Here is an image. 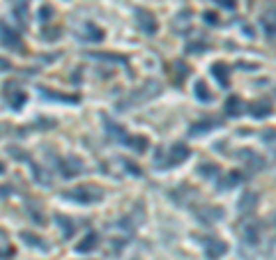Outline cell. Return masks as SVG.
Listing matches in <instances>:
<instances>
[{"label":"cell","instance_id":"d4e9b609","mask_svg":"<svg viewBox=\"0 0 276 260\" xmlns=\"http://www.w3.org/2000/svg\"><path fill=\"white\" fill-rule=\"evenodd\" d=\"M21 237L30 244V247H35V249H41V251H46V244H39V237H35V235H30V233H21Z\"/></svg>","mask_w":276,"mask_h":260},{"label":"cell","instance_id":"83f0119b","mask_svg":"<svg viewBox=\"0 0 276 260\" xmlns=\"http://www.w3.org/2000/svg\"><path fill=\"white\" fill-rule=\"evenodd\" d=\"M39 16H41V21H44V23H48V19L53 16V7H51V5H44L39 9Z\"/></svg>","mask_w":276,"mask_h":260},{"label":"cell","instance_id":"30bf717a","mask_svg":"<svg viewBox=\"0 0 276 260\" xmlns=\"http://www.w3.org/2000/svg\"><path fill=\"white\" fill-rule=\"evenodd\" d=\"M12 12L19 21V26H28V0H12Z\"/></svg>","mask_w":276,"mask_h":260},{"label":"cell","instance_id":"ffe728a7","mask_svg":"<svg viewBox=\"0 0 276 260\" xmlns=\"http://www.w3.org/2000/svg\"><path fill=\"white\" fill-rule=\"evenodd\" d=\"M265 30L270 35H276V7H272V9H267V14H265Z\"/></svg>","mask_w":276,"mask_h":260},{"label":"cell","instance_id":"836d02e7","mask_svg":"<svg viewBox=\"0 0 276 260\" xmlns=\"http://www.w3.org/2000/svg\"><path fill=\"white\" fill-rule=\"evenodd\" d=\"M9 2H12V0H9Z\"/></svg>","mask_w":276,"mask_h":260},{"label":"cell","instance_id":"6da1fadb","mask_svg":"<svg viewBox=\"0 0 276 260\" xmlns=\"http://www.w3.org/2000/svg\"><path fill=\"white\" fill-rule=\"evenodd\" d=\"M62 198L67 200H76V203H81V205H92V203H99L104 198V191L99 187H94V184H83V187H76L72 191H65Z\"/></svg>","mask_w":276,"mask_h":260},{"label":"cell","instance_id":"4316f807","mask_svg":"<svg viewBox=\"0 0 276 260\" xmlns=\"http://www.w3.org/2000/svg\"><path fill=\"white\" fill-rule=\"evenodd\" d=\"M244 235H246V240H249L251 244H258V226H249L244 230Z\"/></svg>","mask_w":276,"mask_h":260},{"label":"cell","instance_id":"44dd1931","mask_svg":"<svg viewBox=\"0 0 276 260\" xmlns=\"http://www.w3.org/2000/svg\"><path fill=\"white\" fill-rule=\"evenodd\" d=\"M127 145L134 147L136 152H145V150H148V138H145V136H134V138H129Z\"/></svg>","mask_w":276,"mask_h":260},{"label":"cell","instance_id":"1f68e13d","mask_svg":"<svg viewBox=\"0 0 276 260\" xmlns=\"http://www.w3.org/2000/svg\"><path fill=\"white\" fill-rule=\"evenodd\" d=\"M7 256H12V249H2L0 251V258H7Z\"/></svg>","mask_w":276,"mask_h":260},{"label":"cell","instance_id":"5bb4252c","mask_svg":"<svg viewBox=\"0 0 276 260\" xmlns=\"http://www.w3.org/2000/svg\"><path fill=\"white\" fill-rule=\"evenodd\" d=\"M194 92H196V97H198L200 101H212V99H214V94L207 90V83H205L202 79H198L194 83Z\"/></svg>","mask_w":276,"mask_h":260},{"label":"cell","instance_id":"8992f818","mask_svg":"<svg viewBox=\"0 0 276 260\" xmlns=\"http://www.w3.org/2000/svg\"><path fill=\"white\" fill-rule=\"evenodd\" d=\"M76 37L81 42H101L104 40V30L94 26L92 21H85V23L76 30Z\"/></svg>","mask_w":276,"mask_h":260},{"label":"cell","instance_id":"7402d4cb","mask_svg":"<svg viewBox=\"0 0 276 260\" xmlns=\"http://www.w3.org/2000/svg\"><path fill=\"white\" fill-rule=\"evenodd\" d=\"M237 182H242V173H237V171H233L230 175H226V180L221 182V189H230L235 187Z\"/></svg>","mask_w":276,"mask_h":260},{"label":"cell","instance_id":"603a6c76","mask_svg":"<svg viewBox=\"0 0 276 260\" xmlns=\"http://www.w3.org/2000/svg\"><path fill=\"white\" fill-rule=\"evenodd\" d=\"M216 122L214 120H205V122H196V125H191V133H205L207 129H212Z\"/></svg>","mask_w":276,"mask_h":260},{"label":"cell","instance_id":"2e32d148","mask_svg":"<svg viewBox=\"0 0 276 260\" xmlns=\"http://www.w3.org/2000/svg\"><path fill=\"white\" fill-rule=\"evenodd\" d=\"M26 99H28V94L21 92V90H14V92L7 94V101H9V106H12L14 111H19V108L26 104Z\"/></svg>","mask_w":276,"mask_h":260},{"label":"cell","instance_id":"7c38bea8","mask_svg":"<svg viewBox=\"0 0 276 260\" xmlns=\"http://www.w3.org/2000/svg\"><path fill=\"white\" fill-rule=\"evenodd\" d=\"M191 19H194V14L191 12H180L173 21V28H175V33H187L189 28H191Z\"/></svg>","mask_w":276,"mask_h":260},{"label":"cell","instance_id":"8fae6325","mask_svg":"<svg viewBox=\"0 0 276 260\" xmlns=\"http://www.w3.org/2000/svg\"><path fill=\"white\" fill-rule=\"evenodd\" d=\"M249 113L256 115V118H265V115L272 113V101L270 99H258L253 104H249Z\"/></svg>","mask_w":276,"mask_h":260},{"label":"cell","instance_id":"4fadbf2b","mask_svg":"<svg viewBox=\"0 0 276 260\" xmlns=\"http://www.w3.org/2000/svg\"><path fill=\"white\" fill-rule=\"evenodd\" d=\"M226 111H228V115H233V118H237V115L244 113V101L237 97V94H230L228 101H226Z\"/></svg>","mask_w":276,"mask_h":260},{"label":"cell","instance_id":"cb8c5ba5","mask_svg":"<svg viewBox=\"0 0 276 260\" xmlns=\"http://www.w3.org/2000/svg\"><path fill=\"white\" fill-rule=\"evenodd\" d=\"M198 173L205 175V177H214V175H219V166H214V164H200Z\"/></svg>","mask_w":276,"mask_h":260},{"label":"cell","instance_id":"3957f363","mask_svg":"<svg viewBox=\"0 0 276 260\" xmlns=\"http://www.w3.org/2000/svg\"><path fill=\"white\" fill-rule=\"evenodd\" d=\"M83 171H85V164H83L79 157H74V154H67L65 159H60V173L65 175V177H76V175H81Z\"/></svg>","mask_w":276,"mask_h":260},{"label":"cell","instance_id":"d6a6232c","mask_svg":"<svg viewBox=\"0 0 276 260\" xmlns=\"http://www.w3.org/2000/svg\"><path fill=\"white\" fill-rule=\"evenodd\" d=\"M2 171H5V166H2V164H0V175H2Z\"/></svg>","mask_w":276,"mask_h":260},{"label":"cell","instance_id":"5b68a950","mask_svg":"<svg viewBox=\"0 0 276 260\" xmlns=\"http://www.w3.org/2000/svg\"><path fill=\"white\" fill-rule=\"evenodd\" d=\"M0 44L7 48H14V51H19L21 48V37L19 33L14 30V28H9L5 23V21H0Z\"/></svg>","mask_w":276,"mask_h":260},{"label":"cell","instance_id":"ac0fdd59","mask_svg":"<svg viewBox=\"0 0 276 260\" xmlns=\"http://www.w3.org/2000/svg\"><path fill=\"white\" fill-rule=\"evenodd\" d=\"M39 92H44V97H48V99H58V101H69V104H76L79 101V97H65L62 92H55V90H48V87L41 86Z\"/></svg>","mask_w":276,"mask_h":260},{"label":"cell","instance_id":"ba28073f","mask_svg":"<svg viewBox=\"0 0 276 260\" xmlns=\"http://www.w3.org/2000/svg\"><path fill=\"white\" fill-rule=\"evenodd\" d=\"M187 157H189V147L187 145H173L168 150V159L163 161V168L166 166H177V164H182Z\"/></svg>","mask_w":276,"mask_h":260},{"label":"cell","instance_id":"484cf974","mask_svg":"<svg viewBox=\"0 0 276 260\" xmlns=\"http://www.w3.org/2000/svg\"><path fill=\"white\" fill-rule=\"evenodd\" d=\"M221 217H223V210H219V207H216L214 212H209V210L207 212H198V219L200 221H209V219L214 221V219H221Z\"/></svg>","mask_w":276,"mask_h":260},{"label":"cell","instance_id":"7a4b0ae2","mask_svg":"<svg viewBox=\"0 0 276 260\" xmlns=\"http://www.w3.org/2000/svg\"><path fill=\"white\" fill-rule=\"evenodd\" d=\"M157 92H161V86H159L157 81H148V83L143 86V90H141V92L136 90L131 99H129V101H122V104H118V106H122V108H124V106H131V104H143V101L152 99V97H155Z\"/></svg>","mask_w":276,"mask_h":260},{"label":"cell","instance_id":"277c9868","mask_svg":"<svg viewBox=\"0 0 276 260\" xmlns=\"http://www.w3.org/2000/svg\"><path fill=\"white\" fill-rule=\"evenodd\" d=\"M101 120H104V127H106V133L111 138L122 143V145H127L129 138H131V136H127V129L122 127V125H118V122H113L108 115H101Z\"/></svg>","mask_w":276,"mask_h":260},{"label":"cell","instance_id":"52a82bcc","mask_svg":"<svg viewBox=\"0 0 276 260\" xmlns=\"http://www.w3.org/2000/svg\"><path fill=\"white\" fill-rule=\"evenodd\" d=\"M136 23H138V28H141L143 33H157V19H155V14L150 12V9H136Z\"/></svg>","mask_w":276,"mask_h":260},{"label":"cell","instance_id":"f546056e","mask_svg":"<svg viewBox=\"0 0 276 260\" xmlns=\"http://www.w3.org/2000/svg\"><path fill=\"white\" fill-rule=\"evenodd\" d=\"M221 7H226V9H235V0H216Z\"/></svg>","mask_w":276,"mask_h":260},{"label":"cell","instance_id":"f1b7e54d","mask_svg":"<svg viewBox=\"0 0 276 260\" xmlns=\"http://www.w3.org/2000/svg\"><path fill=\"white\" fill-rule=\"evenodd\" d=\"M205 21L212 23V26H216V23H219V16H216L214 12H205Z\"/></svg>","mask_w":276,"mask_h":260},{"label":"cell","instance_id":"e0dca14e","mask_svg":"<svg viewBox=\"0 0 276 260\" xmlns=\"http://www.w3.org/2000/svg\"><path fill=\"white\" fill-rule=\"evenodd\" d=\"M55 221H58V223H60V228H62V235H65V237H72V235H74V223H72V219H69V217H62V214H55Z\"/></svg>","mask_w":276,"mask_h":260},{"label":"cell","instance_id":"4dcf8cb0","mask_svg":"<svg viewBox=\"0 0 276 260\" xmlns=\"http://www.w3.org/2000/svg\"><path fill=\"white\" fill-rule=\"evenodd\" d=\"M7 69H9V62L5 58H0V72H7Z\"/></svg>","mask_w":276,"mask_h":260},{"label":"cell","instance_id":"d6986e66","mask_svg":"<svg viewBox=\"0 0 276 260\" xmlns=\"http://www.w3.org/2000/svg\"><path fill=\"white\" fill-rule=\"evenodd\" d=\"M94 247H97V235H94V233H88V237H85V240H83L81 244L76 247V251H79V254H90Z\"/></svg>","mask_w":276,"mask_h":260},{"label":"cell","instance_id":"9c48e42d","mask_svg":"<svg viewBox=\"0 0 276 260\" xmlns=\"http://www.w3.org/2000/svg\"><path fill=\"white\" fill-rule=\"evenodd\" d=\"M212 74L216 76L219 86L228 87V83H230V67L226 65V62H214V65H212Z\"/></svg>","mask_w":276,"mask_h":260},{"label":"cell","instance_id":"9a60e30c","mask_svg":"<svg viewBox=\"0 0 276 260\" xmlns=\"http://www.w3.org/2000/svg\"><path fill=\"white\" fill-rule=\"evenodd\" d=\"M226 249H228V247H226L221 240H209V242H207V256H209L212 260H216L219 256L226 254Z\"/></svg>","mask_w":276,"mask_h":260}]
</instances>
